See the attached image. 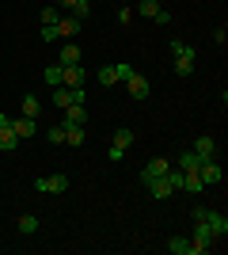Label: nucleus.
<instances>
[{
  "label": "nucleus",
  "mask_w": 228,
  "mask_h": 255,
  "mask_svg": "<svg viewBox=\"0 0 228 255\" xmlns=\"http://www.w3.org/2000/svg\"><path fill=\"white\" fill-rule=\"evenodd\" d=\"M99 84H103V88H114V84H118V73H114V65H103V69H99Z\"/></svg>",
  "instance_id": "24"
},
{
  "label": "nucleus",
  "mask_w": 228,
  "mask_h": 255,
  "mask_svg": "<svg viewBox=\"0 0 228 255\" xmlns=\"http://www.w3.org/2000/svg\"><path fill=\"white\" fill-rule=\"evenodd\" d=\"M198 179L206 183V187L209 183H221V164L217 160H202V164H198Z\"/></svg>",
  "instance_id": "13"
},
{
  "label": "nucleus",
  "mask_w": 228,
  "mask_h": 255,
  "mask_svg": "<svg viewBox=\"0 0 228 255\" xmlns=\"http://www.w3.org/2000/svg\"><path fill=\"white\" fill-rule=\"evenodd\" d=\"M61 11H69V15H76V19H87L91 15V0H54Z\"/></svg>",
  "instance_id": "9"
},
{
  "label": "nucleus",
  "mask_w": 228,
  "mask_h": 255,
  "mask_svg": "<svg viewBox=\"0 0 228 255\" xmlns=\"http://www.w3.org/2000/svg\"><path fill=\"white\" fill-rule=\"evenodd\" d=\"M38 111H42L38 96H23V115H27V118H38Z\"/></svg>",
  "instance_id": "25"
},
{
  "label": "nucleus",
  "mask_w": 228,
  "mask_h": 255,
  "mask_svg": "<svg viewBox=\"0 0 228 255\" xmlns=\"http://www.w3.org/2000/svg\"><path fill=\"white\" fill-rule=\"evenodd\" d=\"M114 73H118V84H126V80L133 76V69H130V61H118V65H114Z\"/></svg>",
  "instance_id": "29"
},
{
  "label": "nucleus",
  "mask_w": 228,
  "mask_h": 255,
  "mask_svg": "<svg viewBox=\"0 0 228 255\" xmlns=\"http://www.w3.org/2000/svg\"><path fill=\"white\" fill-rule=\"evenodd\" d=\"M38 19H42V27H54V23L61 19V8H57V4H46V8H42V15H38Z\"/></svg>",
  "instance_id": "22"
},
{
  "label": "nucleus",
  "mask_w": 228,
  "mask_h": 255,
  "mask_svg": "<svg viewBox=\"0 0 228 255\" xmlns=\"http://www.w3.org/2000/svg\"><path fill=\"white\" fill-rule=\"evenodd\" d=\"M190 73H194V61H190V57H175V76H183V80H186Z\"/></svg>",
  "instance_id": "26"
},
{
  "label": "nucleus",
  "mask_w": 228,
  "mask_h": 255,
  "mask_svg": "<svg viewBox=\"0 0 228 255\" xmlns=\"http://www.w3.org/2000/svg\"><path fill=\"white\" fill-rule=\"evenodd\" d=\"M87 84V69L80 65H61V88H84Z\"/></svg>",
  "instance_id": "4"
},
{
  "label": "nucleus",
  "mask_w": 228,
  "mask_h": 255,
  "mask_svg": "<svg viewBox=\"0 0 228 255\" xmlns=\"http://www.w3.org/2000/svg\"><path fill=\"white\" fill-rule=\"evenodd\" d=\"M54 27H57V38H76V34L84 31V19H76V15L61 11V19H57Z\"/></svg>",
  "instance_id": "6"
},
{
  "label": "nucleus",
  "mask_w": 228,
  "mask_h": 255,
  "mask_svg": "<svg viewBox=\"0 0 228 255\" xmlns=\"http://www.w3.org/2000/svg\"><path fill=\"white\" fill-rule=\"evenodd\" d=\"M80 61H84V53H80V46H76L73 38H65L61 53H57V65H80Z\"/></svg>",
  "instance_id": "12"
},
{
  "label": "nucleus",
  "mask_w": 228,
  "mask_h": 255,
  "mask_svg": "<svg viewBox=\"0 0 228 255\" xmlns=\"http://www.w3.org/2000/svg\"><path fill=\"white\" fill-rule=\"evenodd\" d=\"M46 84L61 88V65H46Z\"/></svg>",
  "instance_id": "27"
},
{
  "label": "nucleus",
  "mask_w": 228,
  "mask_h": 255,
  "mask_svg": "<svg viewBox=\"0 0 228 255\" xmlns=\"http://www.w3.org/2000/svg\"><path fill=\"white\" fill-rule=\"evenodd\" d=\"M34 187H38V194H65V191H69V175H65V171H57V175L38 179Z\"/></svg>",
  "instance_id": "5"
},
{
  "label": "nucleus",
  "mask_w": 228,
  "mask_h": 255,
  "mask_svg": "<svg viewBox=\"0 0 228 255\" xmlns=\"http://www.w3.org/2000/svg\"><path fill=\"white\" fill-rule=\"evenodd\" d=\"M190 244H194V255H206V252H213V248H217L221 240L213 236V229H209L206 221H194V233H190Z\"/></svg>",
  "instance_id": "2"
},
{
  "label": "nucleus",
  "mask_w": 228,
  "mask_h": 255,
  "mask_svg": "<svg viewBox=\"0 0 228 255\" xmlns=\"http://www.w3.org/2000/svg\"><path fill=\"white\" fill-rule=\"evenodd\" d=\"M8 122H11V118H8V115H4V111H0V129H4V126H8Z\"/></svg>",
  "instance_id": "32"
},
{
  "label": "nucleus",
  "mask_w": 228,
  "mask_h": 255,
  "mask_svg": "<svg viewBox=\"0 0 228 255\" xmlns=\"http://www.w3.org/2000/svg\"><path fill=\"white\" fill-rule=\"evenodd\" d=\"M15 149H19V137L11 133V126H4L0 129V152H15Z\"/></svg>",
  "instance_id": "19"
},
{
  "label": "nucleus",
  "mask_w": 228,
  "mask_h": 255,
  "mask_svg": "<svg viewBox=\"0 0 228 255\" xmlns=\"http://www.w3.org/2000/svg\"><path fill=\"white\" fill-rule=\"evenodd\" d=\"M145 187H149V194L156 198V202H167V198L175 194V187H171V179H167V175H160V179H149Z\"/></svg>",
  "instance_id": "8"
},
{
  "label": "nucleus",
  "mask_w": 228,
  "mask_h": 255,
  "mask_svg": "<svg viewBox=\"0 0 228 255\" xmlns=\"http://www.w3.org/2000/svg\"><path fill=\"white\" fill-rule=\"evenodd\" d=\"M126 88H130V99H137V103H141V99H149V80H145L141 73H133L130 80H126Z\"/></svg>",
  "instance_id": "14"
},
{
  "label": "nucleus",
  "mask_w": 228,
  "mask_h": 255,
  "mask_svg": "<svg viewBox=\"0 0 228 255\" xmlns=\"http://www.w3.org/2000/svg\"><path fill=\"white\" fill-rule=\"evenodd\" d=\"M42 42H57V27H42Z\"/></svg>",
  "instance_id": "30"
},
{
  "label": "nucleus",
  "mask_w": 228,
  "mask_h": 255,
  "mask_svg": "<svg viewBox=\"0 0 228 255\" xmlns=\"http://www.w3.org/2000/svg\"><path fill=\"white\" fill-rule=\"evenodd\" d=\"M171 171V160H163V156H156V160H149L141 168V183H149V179H160V175H167Z\"/></svg>",
  "instance_id": "7"
},
{
  "label": "nucleus",
  "mask_w": 228,
  "mask_h": 255,
  "mask_svg": "<svg viewBox=\"0 0 228 255\" xmlns=\"http://www.w3.org/2000/svg\"><path fill=\"white\" fill-rule=\"evenodd\" d=\"M171 57H190L194 61V46L183 42V38H171Z\"/></svg>",
  "instance_id": "21"
},
{
  "label": "nucleus",
  "mask_w": 228,
  "mask_h": 255,
  "mask_svg": "<svg viewBox=\"0 0 228 255\" xmlns=\"http://www.w3.org/2000/svg\"><path fill=\"white\" fill-rule=\"evenodd\" d=\"M84 141H87V129L84 126H65V145H69V149H80Z\"/></svg>",
  "instance_id": "17"
},
{
  "label": "nucleus",
  "mask_w": 228,
  "mask_h": 255,
  "mask_svg": "<svg viewBox=\"0 0 228 255\" xmlns=\"http://www.w3.org/2000/svg\"><path fill=\"white\" fill-rule=\"evenodd\" d=\"M8 126H11V133H15V137H19V141L34 137V129H38V126H34V118H27V115H19V118H11Z\"/></svg>",
  "instance_id": "11"
},
{
  "label": "nucleus",
  "mask_w": 228,
  "mask_h": 255,
  "mask_svg": "<svg viewBox=\"0 0 228 255\" xmlns=\"http://www.w3.org/2000/svg\"><path fill=\"white\" fill-rule=\"evenodd\" d=\"M213 42H217V46L228 42V31H225V27H217V31H213Z\"/></svg>",
  "instance_id": "31"
},
{
  "label": "nucleus",
  "mask_w": 228,
  "mask_h": 255,
  "mask_svg": "<svg viewBox=\"0 0 228 255\" xmlns=\"http://www.w3.org/2000/svg\"><path fill=\"white\" fill-rule=\"evenodd\" d=\"M167 252L171 255H194V244H190V236H171V240H167Z\"/></svg>",
  "instance_id": "16"
},
{
  "label": "nucleus",
  "mask_w": 228,
  "mask_h": 255,
  "mask_svg": "<svg viewBox=\"0 0 228 255\" xmlns=\"http://www.w3.org/2000/svg\"><path fill=\"white\" fill-rule=\"evenodd\" d=\"M198 164H202V160H198L194 152H183V156L175 160V168H179V171H198Z\"/></svg>",
  "instance_id": "23"
},
{
  "label": "nucleus",
  "mask_w": 228,
  "mask_h": 255,
  "mask_svg": "<svg viewBox=\"0 0 228 255\" xmlns=\"http://www.w3.org/2000/svg\"><path fill=\"white\" fill-rule=\"evenodd\" d=\"M190 217H194V221H206L209 229H213V236H217V240H225V236H228V217H225V213L206 210V206H198V210L190 213Z\"/></svg>",
  "instance_id": "1"
},
{
  "label": "nucleus",
  "mask_w": 228,
  "mask_h": 255,
  "mask_svg": "<svg viewBox=\"0 0 228 255\" xmlns=\"http://www.w3.org/2000/svg\"><path fill=\"white\" fill-rule=\"evenodd\" d=\"M15 229H19V236H31V233H38V217H34V213H23L19 221H15Z\"/></svg>",
  "instance_id": "20"
},
{
  "label": "nucleus",
  "mask_w": 228,
  "mask_h": 255,
  "mask_svg": "<svg viewBox=\"0 0 228 255\" xmlns=\"http://www.w3.org/2000/svg\"><path fill=\"white\" fill-rule=\"evenodd\" d=\"M61 126H87V107L84 103L65 107V122H61Z\"/></svg>",
  "instance_id": "15"
},
{
  "label": "nucleus",
  "mask_w": 228,
  "mask_h": 255,
  "mask_svg": "<svg viewBox=\"0 0 228 255\" xmlns=\"http://www.w3.org/2000/svg\"><path fill=\"white\" fill-rule=\"evenodd\" d=\"M183 191L186 194H202L206 191V183L198 179V171H183Z\"/></svg>",
  "instance_id": "18"
},
{
  "label": "nucleus",
  "mask_w": 228,
  "mask_h": 255,
  "mask_svg": "<svg viewBox=\"0 0 228 255\" xmlns=\"http://www.w3.org/2000/svg\"><path fill=\"white\" fill-rule=\"evenodd\" d=\"M130 145H133V129H114V141H110V149H107V156L110 160H122L126 152H130Z\"/></svg>",
  "instance_id": "3"
},
{
  "label": "nucleus",
  "mask_w": 228,
  "mask_h": 255,
  "mask_svg": "<svg viewBox=\"0 0 228 255\" xmlns=\"http://www.w3.org/2000/svg\"><path fill=\"white\" fill-rule=\"evenodd\" d=\"M46 141L50 145H65V126H50L46 129Z\"/></svg>",
  "instance_id": "28"
},
{
  "label": "nucleus",
  "mask_w": 228,
  "mask_h": 255,
  "mask_svg": "<svg viewBox=\"0 0 228 255\" xmlns=\"http://www.w3.org/2000/svg\"><path fill=\"white\" fill-rule=\"evenodd\" d=\"M190 152H194L198 160H217V141L209 137V133H202V137L194 141V149H190Z\"/></svg>",
  "instance_id": "10"
}]
</instances>
